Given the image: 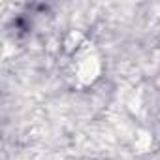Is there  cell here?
I'll return each mask as SVG.
<instances>
[{
	"label": "cell",
	"mask_w": 160,
	"mask_h": 160,
	"mask_svg": "<svg viewBox=\"0 0 160 160\" xmlns=\"http://www.w3.org/2000/svg\"><path fill=\"white\" fill-rule=\"evenodd\" d=\"M96 73H98L96 58H85V62L81 64V68H79V77H81V81H85V83L92 81L96 77Z\"/></svg>",
	"instance_id": "cell-1"
},
{
	"label": "cell",
	"mask_w": 160,
	"mask_h": 160,
	"mask_svg": "<svg viewBox=\"0 0 160 160\" xmlns=\"http://www.w3.org/2000/svg\"><path fill=\"white\" fill-rule=\"evenodd\" d=\"M79 40H81V34H79V32H72V34L68 36V40H66V49H73V47H77Z\"/></svg>",
	"instance_id": "cell-2"
}]
</instances>
